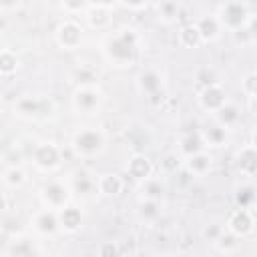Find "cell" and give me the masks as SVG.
<instances>
[{"label": "cell", "instance_id": "1", "mask_svg": "<svg viewBox=\"0 0 257 257\" xmlns=\"http://www.w3.org/2000/svg\"><path fill=\"white\" fill-rule=\"evenodd\" d=\"M133 52V34H124L120 38H114L110 42V54L116 58H128Z\"/></svg>", "mask_w": 257, "mask_h": 257}, {"label": "cell", "instance_id": "2", "mask_svg": "<svg viewBox=\"0 0 257 257\" xmlns=\"http://www.w3.org/2000/svg\"><path fill=\"white\" fill-rule=\"evenodd\" d=\"M98 147H100V135H96L92 131H86L76 137V149L80 153H94Z\"/></svg>", "mask_w": 257, "mask_h": 257}, {"label": "cell", "instance_id": "3", "mask_svg": "<svg viewBox=\"0 0 257 257\" xmlns=\"http://www.w3.org/2000/svg\"><path fill=\"white\" fill-rule=\"evenodd\" d=\"M243 18H245V8L239 6V4H231L223 12V20L227 24H231V26H239L243 22Z\"/></svg>", "mask_w": 257, "mask_h": 257}, {"label": "cell", "instance_id": "4", "mask_svg": "<svg viewBox=\"0 0 257 257\" xmlns=\"http://www.w3.org/2000/svg\"><path fill=\"white\" fill-rule=\"evenodd\" d=\"M56 161H58V155L52 147H40L36 151V163L40 167H52V165H56Z\"/></svg>", "mask_w": 257, "mask_h": 257}, {"label": "cell", "instance_id": "5", "mask_svg": "<svg viewBox=\"0 0 257 257\" xmlns=\"http://www.w3.org/2000/svg\"><path fill=\"white\" fill-rule=\"evenodd\" d=\"M203 104L209 106V108H219L223 104V92L215 86H209L203 94Z\"/></svg>", "mask_w": 257, "mask_h": 257}, {"label": "cell", "instance_id": "6", "mask_svg": "<svg viewBox=\"0 0 257 257\" xmlns=\"http://www.w3.org/2000/svg\"><path fill=\"white\" fill-rule=\"evenodd\" d=\"M46 199L52 203V205H60L64 199H66V191L60 187V185H48L46 187Z\"/></svg>", "mask_w": 257, "mask_h": 257}, {"label": "cell", "instance_id": "7", "mask_svg": "<svg viewBox=\"0 0 257 257\" xmlns=\"http://www.w3.org/2000/svg\"><path fill=\"white\" fill-rule=\"evenodd\" d=\"M131 173L137 177V179H143L147 173H149V163H147V159H135L133 163H131Z\"/></svg>", "mask_w": 257, "mask_h": 257}, {"label": "cell", "instance_id": "8", "mask_svg": "<svg viewBox=\"0 0 257 257\" xmlns=\"http://www.w3.org/2000/svg\"><path fill=\"white\" fill-rule=\"evenodd\" d=\"M62 223H64L68 229H74V227L80 223L78 211H74V209H64V213H62Z\"/></svg>", "mask_w": 257, "mask_h": 257}, {"label": "cell", "instance_id": "9", "mask_svg": "<svg viewBox=\"0 0 257 257\" xmlns=\"http://www.w3.org/2000/svg\"><path fill=\"white\" fill-rule=\"evenodd\" d=\"M76 102H78V106H82V108H90L92 104H96V94H94V92H88V90L78 92Z\"/></svg>", "mask_w": 257, "mask_h": 257}, {"label": "cell", "instance_id": "10", "mask_svg": "<svg viewBox=\"0 0 257 257\" xmlns=\"http://www.w3.org/2000/svg\"><path fill=\"white\" fill-rule=\"evenodd\" d=\"M199 34L213 38V36L217 34V22H215L213 18H209V20H203V22H201V26H199Z\"/></svg>", "mask_w": 257, "mask_h": 257}, {"label": "cell", "instance_id": "11", "mask_svg": "<svg viewBox=\"0 0 257 257\" xmlns=\"http://www.w3.org/2000/svg\"><path fill=\"white\" fill-rule=\"evenodd\" d=\"M249 217H247V213H237V217L233 219V227H235V231H247L249 229Z\"/></svg>", "mask_w": 257, "mask_h": 257}, {"label": "cell", "instance_id": "12", "mask_svg": "<svg viewBox=\"0 0 257 257\" xmlns=\"http://www.w3.org/2000/svg\"><path fill=\"white\" fill-rule=\"evenodd\" d=\"M38 225H40V229L42 231H54V227H56V219L52 217V215H42L40 219H38Z\"/></svg>", "mask_w": 257, "mask_h": 257}, {"label": "cell", "instance_id": "13", "mask_svg": "<svg viewBox=\"0 0 257 257\" xmlns=\"http://www.w3.org/2000/svg\"><path fill=\"white\" fill-rule=\"evenodd\" d=\"M187 153H197L199 149H201V141H199V137H189L187 141H185V147H183Z\"/></svg>", "mask_w": 257, "mask_h": 257}, {"label": "cell", "instance_id": "14", "mask_svg": "<svg viewBox=\"0 0 257 257\" xmlns=\"http://www.w3.org/2000/svg\"><path fill=\"white\" fill-rule=\"evenodd\" d=\"M221 118H223L225 122H233V120L237 118V110H235L233 106H223V108H221Z\"/></svg>", "mask_w": 257, "mask_h": 257}, {"label": "cell", "instance_id": "15", "mask_svg": "<svg viewBox=\"0 0 257 257\" xmlns=\"http://www.w3.org/2000/svg\"><path fill=\"white\" fill-rule=\"evenodd\" d=\"M237 199H239V203H241V205H247V203L253 199V189H249V187L241 189V191H239V195H237Z\"/></svg>", "mask_w": 257, "mask_h": 257}, {"label": "cell", "instance_id": "16", "mask_svg": "<svg viewBox=\"0 0 257 257\" xmlns=\"http://www.w3.org/2000/svg\"><path fill=\"white\" fill-rule=\"evenodd\" d=\"M141 80H143V86H147L149 90H151V88H155V86H159V82H157V76H155V74H143V78H141Z\"/></svg>", "mask_w": 257, "mask_h": 257}, {"label": "cell", "instance_id": "17", "mask_svg": "<svg viewBox=\"0 0 257 257\" xmlns=\"http://www.w3.org/2000/svg\"><path fill=\"white\" fill-rule=\"evenodd\" d=\"M64 4L68 8H72V10H76V8H82L84 6V0H64Z\"/></svg>", "mask_w": 257, "mask_h": 257}, {"label": "cell", "instance_id": "18", "mask_svg": "<svg viewBox=\"0 0 257 257\" xmlns=\"http://www.w3.org/2000/svg\"><path fill=\"white\" fill-rule=\"evenodd\" d=\"M193 161H195V169H199V171H201V169H205V167H207V165H209V163H207V159H205V157H195V159H193Z\"/></svg>", "mask_w": 257, "mask_h": 257}, {"label": "cell", "instance_id": "19", "mask_svg": "<svg viewBox=\"0 0 257 257\" xmlns=\"http://www.w3.org/2000/svg\"><path fill=\"white\" fill-rule=\"evenodd\" d=\"M126 2H128V4H133V6H139V4L145 2V0H126Z\"/></svg>", "mask_w": 257, "mask_h": 257}, {"label": "cell", "instance_id": "20", "mask_svg": "<svg viewBox=\"0 0 257 257\" xmlns=\"http://www.w3.org/2000/svg\"><path fill=\"white\" fill-rule=\"evenodd\" d=\"M94 2H98V4H110L112 0H94Z\"/></svg>", "mask_w": 257, "mask_h": 257}, {"label": "cell", "instance_id": "21", "mask_svg": "<svg viewBox=\"0 0 257 257\" xmlns=\"http://www.w3.org/2000/svg\"><path fill=\"white\" fill-rule=\"evenodd\" d=\"M253 30H257V20H255V24H253Z\"/></svg>", "mask_w": 257, "mask_h": 257}]
</instances>
